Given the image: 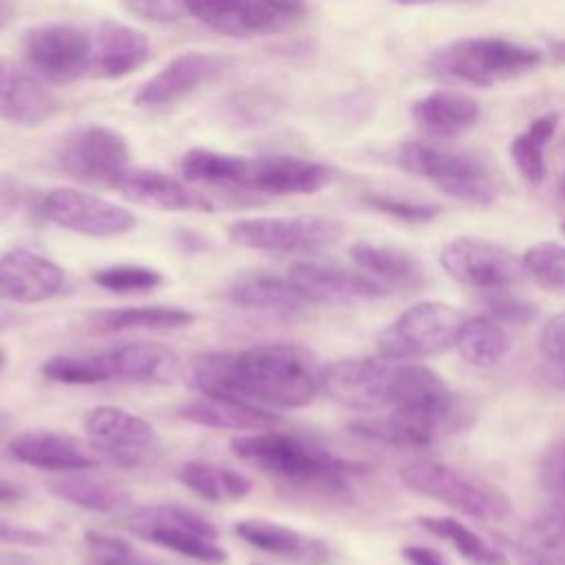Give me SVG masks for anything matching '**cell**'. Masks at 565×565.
I'll return each instance as SVG.
<instances>
[{
	"mask_svg": "<svg viewBox=\"0 0 565 565\" xmlns=\"http://www.w3.org/2000/svg\"><path fill=\"white\" fill-rule=\"evenodd\" d=\"M402 554L408 561V565H448L446 558L428 545H406Z\"/></svg>",
	"mask_w": 565,
	"mask_h": 565,
	"instance_id": "681fc988",
	"label": "cell"
},
{
	"mask_svg": "<svg viewBox=\"0 0 565 565\" xmlns=\"http://www.w3.org/2000/svg\"><path fill=\"white\" fill-rule=\"evenodd\" d=\"M331 179L333 170L320 161L296 154H265L247 159L241 190L269 196L313 194L327 188Z\"/></svg>",
	"mask_w": 565,
	"mask_h": 565,
	"instance_id": "ac0fdd59",
	"label": "cell"
},
{
	"mask_svg": "<svg viewBox=\"0 0 565 565\" xmlns=\"http://www.w3.org/2000/svg\"><path fill=\"white\" fill-rule=\"evenodd\" d=\"M287 276L311 298L313 305H349L391 294L384 285L369 278L360 269L353 271L331 263L296 260L289 265Z\"/></svg>",
	"mask_w": 565,
	"mask_h": 565,
	"instance_id": "ffe728a7",
	"label": "cell"
},
{
	"mask_svg": "<svg viewBox=\"0 0 565 565\" xmlns=\"http://www.w3.org/2000/svg\"><path fill=\"white\" fill-rule=\"evenodd\" d=\"M188 15L227 38L271 35L307 15V0H185Z\"/></svg>",
	"mask_w": 565,
	"mask_h": 565,
	"instance_id": "4fadbf2b",
	"label": "cell"
},
{
	"mask_svg": "<svg viewBox=\"0 0 565 565\" xmlns=\"http://www.w3.org/2000/svg\"><path fill=\"white\" fill-rule=\"evenodd\" d=\"M84 539L90 554L86 565H148L121 536L88 530Z\"/></svg>",
	"mask_w": 565,
	"mask_h": 565,
	"instance_id": "60d3db41",
	"label": "cell"
},
{
	"mask_svg": "<svg viewBox=\"0 0 565 565\" xmlns=\"http://www.w3.org/2000/svg\"><path fill=\"white\" fill-rule=\"evenodd\" d=\"M523 565H565V556L534 541L523 550Z\"/></svg>",
	"mask_w": 565,
	"mask_h": 565,
	"instance_id": "c3c4849f",
	"label": "cell"
},
{
	"mask_svg": "<svg viewBox=\"0 0 565 565\" xmlns=\"http://www.w3.org/2000/svg\"><path fill=\"white\" fill-rule=\"evenodd\" d=\"M177 479L196 497L212 503L241 501L252 492V479L234 468L207 461H185L177 470Z\"/></svg>",
	"mask_w": 565,
	"mask_h": 565,
	"instance_id": "d6a6232c",
	"label": "cell"
},
{
	"mask_svg": "<svg viewBox=\"0 0 565 565\" xmlns=\"http://www.w3.org/2000/svg\"><path fill=\"white\" fill-rule=\"evenodd\" d=\"M148 57L150 40L143 31L117 20H102L93 35L88 71L102 79H119L141 68Z\"/></svg>",
	"mask_w": 565,
	"mask_h": 565,
	"instance_id": "603a6c76",
	"label": "cell"
},
{
	"mask_svg": "<svg viewBox=\"0 0 565 565\" xmlns=\"http://www.w3.org/2000/svg\"><path fill=\"white\" fill-rule=\"evenodd\" d=\"M46 486L53 497L88 512L124 514L132 510V497L126 488L88 470L60 472Z\"/></svg>",
	"mask_w": 565,
	"mask_h": 565,
	"instance_id": "f1b7e54d",
	"label": "cell"
},
{
	"mask_svg": "<svg viewBox=\"0 0 565 565\" xmlns=\"http://www.w3.org/2000/svg\"><path fill=\"white\" fill-rule=\"evenodd\" d=\"M558 128L556 113H543L510 141V159L523 181L539 185L545 179V148Z\"/></svg>",
	"mask_w": 565,
	"mask_h": 565,
	"instance_id": "d590c367",
	"label": "cell"
},
{
	"mask_svg": "<svg viewBox=\"0 0 565 565\" xmlns=\"http://www.w3.org/2000/svg\"><path fill=\"white\" fill-rule=\"evenodd\" d=\"M9 455L20 463L49 472L90 470L99 463V457L90 446L57 430H22L9 439Z\"/></svg>",
	"mask_w": 565,
	"mask_h": 565,
	"instance_id": "7402d4cb",
	"label": "cell"
},
{
	"mask_svg": "<svg viewBox=\"0 0 565 565\" xmlns=\"http://www.w3.org/2000/svg\"><path fill=\"white\" fill-rule=\"evenodd\" d=\"M230 448L243 463L269 479L327 494L347 490L349 477L366 470L362 463L342 459L302 437L274 428L236 435Z\"/></svg>",
	"mask_w": 565,
	"mask_h": 565,
	"instance_id": "3957f363",
	"label": "cell"
},
{
	"mask_svg": "<svg viewBox=\"0 0 565 565\" xmlns=\"http://www.w3.org/2000/svg\"><path fill=\"white\" fill-rule=\"evenodd\" d=\"M483 305L494 320L512 322V324H527L536 318V307L512 296L508 289L486 291Z\"/></svg>",
	"mask_w": 565,
	"mask_h": 565,
	"instance_id": "ee69618b",
	"label": "cell"
},
{
	"mask_svg": "<svg viewBox=\"0 0 565 565\" xmlns=\"http://www.w3.org/2000/svg\"><path fill=\"white\" fill-rule=\"evenodd\" d=\"M399 479L408 490L472 519L505 521L512 514V501L503 490L448 463L430 459L408 461L399 468Z\"/></svg>",
	"mask_w": 565,
	"mask_h": 565,
	"instance_id": "8992f818",
	"label": "cell"
},
{
	"mask_svg": "<svg viewBox=\"0 0 565 565\" xmlns=\"http://www.w3.org/2000/svg\"><path fill=\"white\" fill-rule=\"evenodd\" d=\"M196 320L190 309L170 305H139V307H110L88 311L79 318L82 331L93 335H108L119 331H170L185 329Z\"/></svg>",
	"mask_w": 565,
	"mask_h": 565,
	"instance_id": "4316f807",
	"label": "cell"
},
{
	"mask_svg": "<svg viewBox=\"0 0 565 565\" xmlns=\"http://www.w3.org/2000/svg\"><path fill=\"white\" fill-rule=\"evenodd\" d=\"M479 104L459 90H433L411 106V117L430 137H455L479 121Z\"/></svg>",
	"mask_w": 565,
	"mask_h": 565,
	"instance_id": "4dcf8cb0",
	"label": "cell"
},
{
	"mask_svg": "<svg viewBox=\"0 0 565 565\" xmlns=\"http://www.w3.org/2000/svg\"><path fill=\"white\" fill-rule=\"evenodd\" d=\"M556 62H565V40H550V51H547Z\"/></svg>",
	"mask_w": 565,
	"mask_h": 565,
	"instance_id": "f5cc1de1",
	"label": "cell"
},
{
	"mask_svg": "<svg viewBox=\"0 0 565 565\" xmlns=\"http://www.w3.org/2000/svg\"><path fill=\"white\" fill-rule=\"evenodd\" d=\"M110 380L168 382L179 371L177 353L161 342H119L99 351Z\"/></svg>",
	"mask_w": 565,
	"mask_h": 565,
	"instance_id": "83f0119b",
	"label": "cell"
},
{
	"mask_svg": "<svg viewBox=\"0 0 565 565\" xmlns=\"http://www.w3.org/2000/svg\"><path fill=\"white\" fill-rule=\"evenodd\" d=\"M51 543V536L44 534L42 530L18 525L11 521L0 519V545H11V547H44Z\"/></svg>",
	"mask_w": 565,
	"mask_h": 565,
	"instance_id": "7dc6e473",
	"label": "cell"
},
{
	"mask_svg": "<svg viewBox=\"0 0 565 565\" xmlns=\"http://www.w3.org/2000/svg\"><path fill=\"white\" fill-rule=\"evenodd\" d=\"M40 207L53 225L90 238L121 236L137 225V218L128 207L75 188H55L46 192Z\"/></svg>",
	"mask_w": 565,
	"mask_h": 565,
	"instance_id": "2e32d148",
	"label": "cell"
},
{
	"mask_svg": "<svg viewBox=\"0 0 565 565\" xmlns=\"http://www.w3.org/2000/svg\"><path fill=\"white\" fill-rule=\"evenodd\" d=\"M225 300L243 309L278 316H296L313 305L311 298L289 280V276L282 278L263 271L236 278L225 289Z\"/></svg>",
	"mask_w": 565,
	"mask_h": 565,
	"instance_id": "484cf974",
	"label": "cell"
},
{
	"mask_svg": "<svg viewBox=\"0 0 565 565\" xmlns=\"http://www.w3.org/2000/svg\"><path fill=\"white\" fill-rule=\"evenodd\" d=\"M541 62L543 53L534 46H525L505 38L475 35L459 38L437 49L430 55L428 66L439 77L488 88L525 75Z\"/></svg>",
	"mask_w": 565,
	"mask_h": 565,
	"instance_id": "277c9868",
	"label": "cell"
},
{
	"mask_svg": "<svg viewBox=\"0 0 565 565\" xmlns=\"http://www.w3.org/2000/svg\"><path fill=\"white\" fill-rule=\"evenodd\" d=\"M313 355L289 342H260L241 351H207L190 360L188 377L201 395L243 399L265 408H305L320 391Z\"/></svg>",
	"mask_w": 565,
	"mask_h": 565,
	"instance_id": "6da1fadb",
	"label": "cell"
},
{
	"mask_svg": "<svg viewBox=\"0 0 565 565\" xmlns=\"http://www.w3.org/2000/svg\"><path fill=\"white\" fill-rule=\"evenodd\" d=\"M561 232H563V234H565V221H563V223H561Z\"/></svg>",
	"mask_w": 565,
	"mask_h": 565,
	"instance_id": "6f0895ef",
	"label": "cell"
},
{
	"mask_svg": "<svg viewBox=\"0 0 565 565\" xmlns=\"http://www.w3.org/2000/svg\"><path fill=\"white\" fill-rule=\"evenodd\" d=\"M55 110V97L31 73L0 55V119L15 126H38Z\"/></svg>",
	"mask_w": 565,
	"mask_h": 565,
	"instance_id": "cb8c5ba5",
	"label": "cell"
},
{
	"mask_svg": "<svg viewBox=\"0 0 565 565\" xmlns=\"http://www.w3.org/2000/svg\"><path fill=\"white\" fill-rule=\"evenodd\" d=\"M393 161L404 172L430 181L452 199L472 205H490L497 199L492 172L472 154L437 148L424 141H404L395 148Z\"/></svg>",
	"mask_w": 565,
	"mask_h": 565,
	"instance_id": "52a82bcc",
	"label": "cell"
},
{
	"mask_svg": "<svg viewBox=\"0 0 565 565\" xmlns=\"http://www.w3.org/2000/svg\"><path fill=\"white\" fill-rule=\"evenodd\" d=\"M7 364V355H4V351L0 349V371H2V366Z\"/></svg>",
	"mask_w": 565,
	"mask_h": 565,
	"instance_id": "11a10c76",
	"label": "cell"
},
{
	"mask_svg": "<svg viewBox=\"0 0 565 565\" xmlns=\"http://www.w3.org/2000/svg\"><path fill=\"white\" fill-rule=\"evenodd\" d=\"M342 234V223L316 214L238 218L227 227V238L238 247L302 256L329 249Z\"/></svg>",
	"mask_w": 565,
	"mask_h": 565,
	"instance_id": "9c48e42d",
	"label": "cell"
},
{
	"mask_svg": "<svg viewBox=\"0 0 565 565\" xmlns=\"http://www.w3.org/2000/svg\"><path fill=\"white\" fill-rule=\"evenodd\" d=\"M234 532L238 539H243L252 547L267 554L282 556V558H291V561L322 563L329 554L322 541L311 539L271 519H241L234 523Z\"/></svg>",
	"mask_w": 565,
	"mask_h": 565,
	"instance_id": "f546056e",
	"label": "cell"
},
{
	"mask_svg": "<svg viewBox=\"0 0 565 565\" xmlns=\"http://www.w3.org/2000/svg\"><path fill=\"white\" fill-rule=\"evenodd\" d=\"M252 565H260V563H252Z\"/></svg>",
	"mask_w": 565,
	"mask_h": 565,
	"instance_id": "680465c9",
	"label": "cell"
},
{
	"mask_svg": "<svg viewBox=\"0 0 565 565\" xmlns=\"http://www.w3.org/2000/svg\"><path fill=\"white\" fill-rule=\"evenodd\" d=\"M113 190L137 205L161 212L210 214L216 210L205 192L192 188L185 179H177L157 168H128L115 181Z\"/></svg>",
	"mask_w": 565,
	"mask_h": 565,
	"instance_id": "d6986e66",
	"label": "cell"
},
{
	"mask_svg": "<svg viewBox=\"0 0 565 565\" xmlns=\"http://www.w3.org/2000/svg\"><path fill=\"white\" fill-rule=\"evenodd\" d=\"M439 263L450 278L481 291L510 289L525 274L521 258L510 249L475 236L448 241L441 247Z\"/></svg>",
	"mask_w": 565,
	"mask_h": 565,
	"instance_id": "9a60e30c",
	"label": "cell"
},
{
	"mask_svg": "<svg viewBox=\"0 0 565 565\" xmlns=\"http://www.w3.org/2000/svg\"><path fill=\"white\" fill-rule=\"evenodd\" d=\"M174 243H177L183 252H188V254H199V252H205V249L210 247L207 236H203V234H199V232H194V230H185V227H181V230L174 232Z\"/></svg>",
	"mask_w": 565,
	"mask_h": 565,
	"instance_id": "f907efd6",
	"label": "cell"
},
{
	"mask_svg": "<svg viewBox=\"0 0 565 565\" xmlns=\"http://www.w3.org/2000/svg\"><path fill=\"white\" fill-rule=\"evenodd\" d=\"M320 388L358 411L433 406L455 397L433 369L386 358H342L320 373Z\"/></svg>",
	"mask_w": 565,
	"mask_h": 565,
	"instance_id": "7a4b0ae2",
	"label": "cell"
},
{
	"mask_svg": "<svg viewBox=\"0 0 565 565\" xmlns=\"http://www.w3.org/2000/svg\"><path fill=\"white\" fill-rule=\"evenodd\" d=\"M561 192H563V196H565V179L561 181Z\"/></svg>",
	"mask_w": 565,
	"mask_h": 565,
	"instance_id": "9f6ffc18",
	"label": "cell"
},
{
	"mask_svg": "<svg viewBox=\"0 0 565 565\" xmlns=\"http://www.w3.org/2000/svg\"><path fill=\"white\" fill-rule=\"evenodd\" d=\"M232 60L218 53H203V51H188L172 57L163 68H159L150 79H146L132 102L139 108H166L172 106L201 86L218 79Z\"/></svg>",
	"mask_w": 565,
	"mask_h": 565,
	"instance_id": "e0dca14e",
	"label": "cell"
},
{
	"mask_svg": "<svg viewBox=\"0 0 565 565\" xmlns=\"http://www.w3.org/2000/svg\"><path fill=\"white\" fill-rule=\"evenodd\" d=\"M24 497V490L18 483L0 479V503H15Z\"/></svg>",
	"mask_w": 565,
	"mask_h": 565,
	"instance_id": "816d5d0a",
	"label": "cell"
},
{
	"mask_svg": "<svg viewBox=\"0 0 565 565\" xmlns=\"http://www.w3.org/2000/svg\"><path fill=\"white\" fill-rule=\"evenodd\" d=\"M179 417L214 430H234V433H254L267 430L278 424V417L265 408L234 397L221 395H201L179 406Z\"/></svg>",
	"mask_w": 565,
	"mask_h": 565,
	"instance_id": "d4e9b609",
	"label": "cell"
},
{
	"mask_svg": "<svg viewBox=\"0 0 565 565\" xmlns=\"http://www.w3.org/2000/svg\"><path fill=\"white\" fill-rule=\"evenodd\" d=\"M22 55L46 82L68 84L90 68L93 35L66 22L38 24L24 31Z\"/></svg>",
	"mask_w": 565,
	"mask_h": 565,
	"instance_id": "5bb4252c",
	"label": "cell"
},
{
	"mask_svg": "<svg viewBox=\"0 0 565 565\" xmlns=\"http://www.w3.org/2000/svg\"><path fill=\"white\" fill-rule=\"evenodd\" d=\"M541 488L565 505V435L545 446L539 459Z\"/></svg>",
	"mask_w": 565,
	"mask_h": 565,
	"instance_id": "7bdbcfd3",
	"label": "cell"
},
{
	"mask_svg": "<svg viewBox=\"0 0 565 565\" xmlns=\"http://www.w3.org/2000/svg\"><path fill=\"white\" fill-rule=\"evenodd\" d=\"M93 282L113 294H141L157 289L163 282V274L146 265L119 263L93 271Z\"/></svg>",
	"mask_w": 565,
	"mask_h": 565,
	"instance_id": "ab89813d",
	"label": "cell"
},
{
	"mask_svg": "<svg viewBox=\"0 0 565 565\" xmlns=\"http://www.w3.org/2000/svg\"><path fill=\"white\" fill-rule=\"evenodd\" d=\"M364 203L386 216H393L406 223H428L441 214V207L437 203H422V201L399 199L391 194H366Z\"/></svg>",
	"mask_w": 565,
	"mask_h": 565,
	"instance_id": "b9f144b4",
	"label": "cell"
},
{
	"mask_svg": "<svg viewBox=\"0 0 565 565\" xmlns=\"http://www.w3.org/2000/svg\"><path fill=\"white\" fill-rule=\"evenodd\" d=\"M472 419L470 408L455 395L450 402L433 406H404L391 408V415L360 419L349 428L355 435L399 446V448H422L439 437L466 428Z\"/></svg>",
	"mask_w": 565,
	"mask_h": 565,
	"instance_id": "8fae6325",
	"label": "cell"
},
{
	"mask_svg": "<svg viewBox=\"0 0 565 565\" xmlns=\"http://www.w3.org/2000/svg\"><path fill=\"white\" fill-rule=\"evenodd\" d=\"M541 355L565 371V311L554 316L539 335Z\"/></svg>",
	"mask_w": 565,
	"mask_h": 565,
	"instance_id": "bcb514c9",
	"label": "cell"
},
{
	"mask_svg": "<svg viewBox=\"0 0 565 565\" xmlns=\"http://www.w3.org/2000/svg\"><path fill=\"white\" fill-rule=\"evenodd\" d=\"M523 271L543 289L565 294V245L539 241L521 256Z\"/></svg>",
	"mask_w": 565,
	"mask_h": 565,
	"instance_id": "f35d334b",
	"label": "cell"
},
{
	"mask_svg": "<svg viewBox=\"0 0 565 565\" xmlns=\"http://www.w3.org/2000/svg\"><path fill=\"white\" fill-rule=\"evenodd\" d=\"M466 313L448 302L424 300L408 307L377 335L380 358L413 362L455 347Z\"/></svg>",
	"mask_w": 565,
	"mask_h": 565,
	"instance_id": "ba28073f",
	"label": "cell"
},
{
	"mask_svg": "<svg viewBox=\"0 0 565 565\" xmlns=\"http://www.w3.org/2000/svg\"><path fill=\"white\" fill-rule=\"evenodd\" d=\"M0 327H2V322H0Z\"/></svg>",
	"mask_w": 565,
	"mask_h": 565,
	"instance_id": "91938a15",
	"label": "cell"
},
{
	"mask_svg": "<svg viewBox=\"0 0 565 565\" xmlns=\"http://www.w3.org/2000/svg\"><path fill=\"white\" fill-rule=\"evenodd\" d=\"M247 159L249 157L218 152L210 148H190L181 154L179 170L188 183L225 185L241 190V181L247 170Z\"/></svg>",
	"mask_w": 565,
	"mask_h": 565,
	"instance_id": "836d02e7",
	"label": "cell"
},
{
	"mask_svg": "<svg viewBox=\"0 0 565 565\" xmlns=\"http://www.w3.org/2000/svg\"><path fill=\"white\" fill-rule=\"evenodd\" d=\"M417 521L426 532L450 543L463 558L477 565H505V556L461 521L452 516H422Z\"/></svg>",
	"mask_w": 565,
	"mask_h": 565,
	"instance_id": "8d00e7d4",
	"label": "cell"
},
{
	"mask_svg": "<svg viewBox=\"0 0 565 565\" xmlns=\"http://www.w3.org/2000/svg\"><path fill=\"white\" fill-rule=\"evenodd\" d=\"M84 433L97 457L121 468L154 463L161 452V439L154 426L121 406L104 404L90 408L84 417Z\"/></svg>",
	"mask_w": 565,
	"mask_h": 565,
	"instance_id": "7c38bea8",
	"label": "cell"
},
{
	"mask_svg": "<svg viewBox=\"0 0 565 565\" xmlns=\"http://www.w3.org/2000/svg\"><path fill=\"white\" fill-rule=\"evenodd\" d=\"M455 349L470 366L490 369L508 355L510 340L494 318L475 316L466 318V322L461 324L459 335L455 340Z\"/></svg>",
	"mask_w": 565,
	"mask_h": 565,
	"instance_id": "e575fe53",
	"label": "cell"
},
{
	"mask_svg": "<svg viewBox=\"0 0 565 565\" xmlns=\"http://www.w3.org/2000/svg\"><path fill=\"white\" fill-rule=\"evenodd\" d=\"M57 168L82 183L108 185L130 168L128 139L104 124H86L66 132L55 148Z\"/></svg>",
	"mask_w": 565,
	"mask_h": 565,
	"instance_id": "30bf717a",
	"label": "cell"
},
{
	"mask_svg": "<svg viewBox=\"0 0 565 565\" xmlns=\"http://www.w3.org/2000/svg\"><path fill=\"white\" fill-rule=\"evenodd\" d=\"M399 7H426V4H437L444 0H393Z\"/></svg>",
	"mask_w": 565,
	"mask_h": 565,
	"instance_id": "db71d44e",
	"label": "cell"
},
{
	"mask_svg": "<svg viewBox=\"0 0 565 565\" xmlns=\"http://www.w3.org/2000/svg\"><path fill=\"white\" fill-rule=\"evenodd\" d=\"M124 9L146 22L170 24L188 15L185 0H121Z\"/></svg>",
	"mask_w": 565,
	"mask_h": 565,
	"instance_id": "f6af8a7d",
	"label": "cell"
},
{
	"mask_svg": "<svg viewBox=\"0 0 565 565\" xmlns=\"http://www.w3.org/2000/svg\"><path fill=\"white\" fill-rule=\"evenodd\" d=\"M64 269L51 258L18 247L0 256V298L18 305H38L60 294Z\"/></svg>",
	"mask_w": 565,
	"mask_h": 565,
	"instance_id": "44dd1931",
	"label": "cell"
},
{
	"mask_svg": "<svg viewBox=\"0 0 565 565\" xmlns=\"http://www.w3.org/2000/svg\"><path fill=\"white\" fill-rule=\"evenodd\" d=\"M353 265L369 278L391 289H417L424 285V269L408 252L393 245L358 241L349 247Z\"/></svg>",
	"mask_w": 565,
	"mask_h": 565,
	"instance_id": "1f68e13d",
	"label": "cell"
},
{
	"mask_svg": "<svg viewBox=\"0 0 565 565\" xmlns=\"http://www.w3.org/2000/svg\"><path fill=\"white\" fill-rule=\"evenodd\" d=\"M126 527L130 534L157 547L199 563L221 565L227 561L225 547L216 543L218 527L188 505L157 503L132 508L126 512Z\"/></svg>",
	"mask_w": 565,
	"mask_h": 565,
	"instance_id": "5b68a950",
	"label": "cell"
},
{
	"mask_svg": "<svg viewBox=\"0 0 565 565\" xmlns=\"http://www.w3.org/2000/svg\"><path fill=\"white\" fill-rule=\"evenodd\" d=\"M40 373L60 384H79V386H90V384H102L108 382V369L97 353H86V355H51L49 360L42 362Z\"/></svg>",
	"mask_w": 565,
	"mask_h": 565,
	"instance_id": "74e56055",
	"label": "cell"
}]
</instances>
